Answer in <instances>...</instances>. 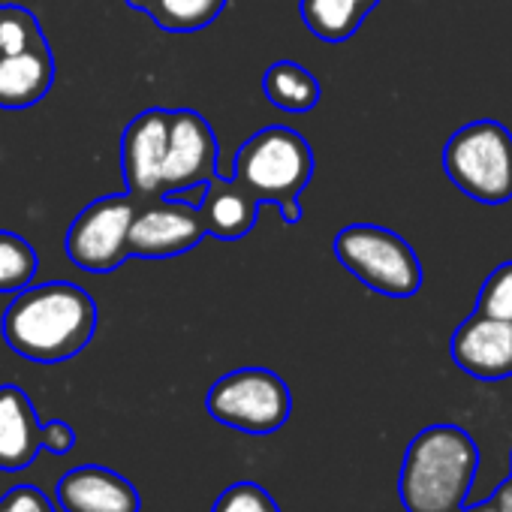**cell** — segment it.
I'll return each instance as SVG.
<instances>
[{"instance_id": "cb8c5ba5", "label": "cell", "mask_w": 512, "mask_h": 512, "mask_svg": "<svg viewBox=\"0 0 512 512\" xmlns=\"http://www.w3.org/2000/svg\"><path fill=\"white\" fill-rule=\"evenodd\" d=\"M76 446V431L64 419H49L43 425V449L52 455H67Z\"/></svg>"}, {"instance_id": "4fadbf2b", "label": "cell", "mask_w": 512, "mask_h": 512, "mask_svg": "<svg viewBox=\"0 0 512 512\" xmlns=\"http://www.w3.org/2000/svg\"><path fill=\"white\" fill-rule=\"evenodd\" d=\"M43 452V422L25 389L0 386V470L16 473L37 461Z\"/></svg>"}, {"instance_id": "d6986e66", "label": "cell", "mask_w": 512, "mask_h": 512, "mask_svg": "<svg viewBox=\"0 0 512 512\" xmlns=\"http://www.w3.org/2000/svg\"><path fill=\"white\" fill-rule=\"evenodd\" d=\"M40 269V256L28 238L19 232L0 229V296L19 293L28 284H34Z\"/></svg>"}, {"instance_id": "603a6c76", "label": "cell", "mask_w": 512, "mask_h": 512, "mask_svg": "<svg viewBox=\"0 0 512 512\" xmlns=\"http://www.w3.org/2000/svg\"><path fill=\"white\" fill-rule=\"evenodd\" d=\"M0 512H58V506L37 485H13L0 497Z\"/></svg>"}, {"instance_id": "7a4b0ae2", "label": "cell", "mask_w": 512, "mask_h": 512, "mask_svg": "<svg viewBox=\"0 0 512 512\" xmlns=\"http://www.w3.org/2000/svg\"><path fill=\"white\" fill-rule=\"evenodd\" d=\"M479 470V446L458 425L419 431L401 464L398 494L407 512H458Z\"/></svg>"}, {"instance_id": "7402d4cb", "label": "cell", "mask_w": 512, "mask_h": 512, "mask_svg": "<svg viewBox=\"0 0 512 512\" xmlns=\"http://www.w3.org/2000/svg\"><path fill=\"white\" fill-rule=\"evenodd\" d=\"M211 512H281L275 497L256 482H235L214 500Z\"/></svg>"}, {"instance_id": "8fae6325", "label": "cell", "mask_w": 512, "mask_h": 512, "mask_svg": "<svg viewBox=\"0 0 512 512\" xmlns=\"http://www.w3.org/2000/svg\"><path fill=\"white\" fill-rule=\"evenodd\" d=\"M455 365L485 383L512 377V323L473 311L452 335Z\"/></svg>"}, {"instance_id": "44dd1931", "label": "cell", "mask_w": 512, "mask_h": 512, "mask_svg": "<svg viewBox=\"0 0 512 512\" xmlns=\"http://www.w3.org/2000/svg\"><path fill=\"white\" fill-rule=\"evenodd\" d=\"M476 311L494 320L512 323V260L500 263L479 287L476 296Z\"/></svg>"}, {"instance_id": "8992f818", "label": "cell", "mask_w": 512, "mask_h": 512, "mask_svg": "<svg viewBox=\"0 0 512 512\" xmlns=\"http://www.w3.org/2000/svg\"><path fill=\"white\" fill-rule=\"evenodd\" d=\"M205 410L214 422L244 434H275L293 413L290 386L269 368H238L211 383Z\"/></svg>"}, {"instance_id": "7c38bea8", "label": "cell", "mask_w": 512, "mask_h": 512, "mask_svg": "<svg viewBox=\"0 0 512 512\" xmlns=\"http://www.w3.org/2000/svg\"><path fill=\"white\" fill-rule=\"evenodd\" d=\"M55 500L64 512H139L142 509L133 482L100 464L67 470L55 488Z\"/></svg>"}, {"instance_id": "5b68a950", "label": "cell", "mask_w": 512, "mask_h": 512, "mask_svg": "<svg viewBox=\"0 0 512 512\" xmlns=\"http://www.w3.org/2000/svg\"><path fill=\"white\" fill-rule=\"evenodd\" d=\"M446 178L473 202L503 205L512 199V133L491 118L470 121L443 145Z\"/></svg>"}, {"instance_id": "d4e9b609", "label": "cell", "mask_w": 512, "mask_h": 512, "mask_svg": "<svg viewBox=\"0 0 512 512\" xmlns=\"http://www.w3.org/2000/svg\"><path fill=\"white\" fill-rule=\"evenodd\" d=\"M494 503H497V512H512V479L497 488Z\"/></svg>"}, {"instance_id": "30bf717a", "label": "cell", "mask_w": 512, "mask_h": 512, "mask_svg": "<svg viewBox=\"0 0 512 512\" xmlns=\"http://www.w3.org/2000/svg\"><path fill=\"white\" fill-rule=\"evenodd\" d=\"M169 109H145L139 112L121 133V175L127 181V193L136 202L160 196V178L169 148Z\"/></svg>"}, {"instance_id": "e0dca14e", "label": "cell", "mask_w": 512, "mask_h": 512, "mask_svg": "<svg viewBox=\"0 0 512 512\" xmlns=\"http://www.w3.org/2000/svg\"><path fill=\"white\" fill-rule=\"evenodd\" d=\"M263 94L275 109L290 112V115H302L320 103L323 88L308 67H302L296 61H275L263 73Z\"/></svg>"}, {"instance_id": "6da1fadb", "label": "cell", "mask_w": 512, "mask_h": 512, "mask_svg": "<svg viewBox=\"0 0 512 512\" xmlns=\"http://www.w3.org/2000/svg\"><path fill=\"white\" fill-rule=\"evenodd\" d=\"M97 332L94 299L70 281L28 284L0 320V335L22 359L58 365L79 356Z\"/></svg>"}, {"instance_id": "277c9868", "label": "cell", "mask_w": 512, "mask_h": 512, "mask_svg": "<svg viewBox=\"0 0 512 512\" xmlns=\"http://www.w3.org/2000/svg\"><path fill=\"white\" fill-rule=\"evenodd\" d=\"M332 250L338 263L368 290L386 299H413L422 290V263L410 241L377 223L344 226Z\"/></svg>"}, {"instance_id": "484cf974", "label": "cell", "mask_w": 512, "mask_h": 512, "mask_svg": "<svg viewBox=\"0 0 512 512\" xmlns=\"http://www.w3.org/2000/svg\"><path fill=\"white\" fill-rule=\"evenodd\" d=\"M458 512H497V503H494V497H491V500H485V503H479V506H473V509H458Z\"/></svg>"}, {"instance_id": "ba28073f", "label": "cell", "mask_w": 512, "mask_h": 512, "mask_svg": "<svg viewBox=\"0 0 512 512\" xmlns=\"http://www.w3.org/2000/svg\"><path fill=\"white\" fill-rule=\"evenodd\" d=\"M205 220L199 202L181 196H154L136 205L130 223V256L145 260H169L193 250L205 238Z\"/></svg>"}, {"instance_id": "9c48e42d", "label": "cell", "mask_w": 512, "mask_h": 512, "mask_svg": "<svg viewBox=\"0 0 512 512\" xmlns=\"http://www.w3.org/2000/svg\"><path fill=\"white\" fill-rule=\"evenodd\" d=\"M217 175V139L211 124L193 109H175L169 148L160 178V196H181Z\"/></svg>"}, {"instance_id": "4316f807", "label": "cell", "mask_w": 512, "mask_h": 512, "mask_svg": "<svg viewBox=\"0 0 512 512\" xmlns=\"http://www.w3.org/2000/svg\"><path fill=\"white\" fill-rule=\"evenodd\" d=\"M127 4H130L133 10H139V13H148V10L154 7V0H127Z\"/></svg>"}, {"instance_id": "3957f363", "label": "cell", "mask_w": 512, "mask_h": 512, "mask_svg": "<svg viewBox=\"0 0 512 512\" xmlns=\"http://www.w3.org/2000/svg\"><path fill=\"white\" fill-rule=\"evenodd\" d=\"M314 151L308 139L290 127H266L253 133L235 154L232 181L256 202H275L287 226L302 220L299 196L311 184Z\"/></svg>"}, {"instance_id": "5bb4252c", "label": "cell", "mask_w": 512, "mask_h": 512, "mask_svg": "<svg viewBox=\"0 0 512 512\" xmlns=\"http://www.w3.org/2000/svg\"><path fill=\"white\" fill-rule=\"evenodd\" d=\"M55 85V58L49 43L19 52L0 55V109H31Z\"/></svg>"}, {"instance_id": "9a60e30c", "label": "cell", "mask_w": 512, "mask_h": 512, "mask_svg": "<svg viewBox=\"0 0 512 512\" xmlns=\"http://www.w3.org/2000/svg\"><path fill=\"white\" fill-rule=\"evenodd\" d=\"M263 202H256L244 187H238L232 178L214 175L205 184V193L199 199V211L205 220V232L217 235L223 241H238L256 226V211Z\"/></svg>"}, {"instance_id": "ac0fdd59", "label": "cell", "mask_w": 512, "mask_h": 512, "mask_svg": "<svg viewBox=\"0 0 512 512\" xmlns=\"http://www.w3.org/2000/svg\"><path fill=\"white\" fill-rule=\"evenodd\" d=\"M223 10L226 0H154L145 16L166 34H193L205 31Z\"/></svg>"}, {"instance_id": "52a82bcc", "label": "cell", "mask_w": 512, "mask_h": 512, "mask_svg": "<svg viewBox=\"0 0 512 512\" xmlns=\"http://www.w3.org/2000/svg\"><path fill=\"white\" fill-rule=\"evenodd\" d=\"M130 193L100 196L85 205L67 229V260L88 275H109L130 260V223L136 214Z\"/></svg>"}, {"instance_id": "ffe728a7", "label": "cell", "mask_w": 512, "mask_h": 512, "mask_svg": "<svg viewBox=\"0 0 512 512\" xmlns=\"http://www.w3.org/2000/svg\"><path fill=\"white\" fill-rule=\"evenodd\" d=\"M46 43L37 16L25 7H0V55H19Z\"/></svg>"}, {"instance_id": "2e32d148", "label": "cell", "mask_w": 512, "mask_h": 512, "mask_svg": "<svg viewBox=\"0 0 512 512\" xmlns=\"http://www.w3.org/2000/svg\"><path fill=\"white\" fill-rule=\"evenodd\" d=\"M377 7L380 0H299L305 28L323 43L350 40Z\"/></svg>"}]
</instances>
